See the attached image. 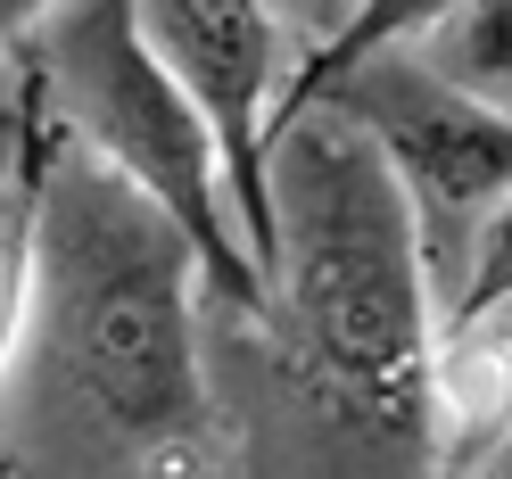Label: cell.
Here are the masks:
<instances>
[{
  "label": "cell",
  "mask_w": 512,
  "mask_h": 479,
  "mask_svg": "<svg viewBox=\"0 0 512 479\" xmlns=\"http://www.w3.org/2000/svg\"><path fill=\"white\" fill-rule=\"evenodd\" d=\"M190 240L67 124L42 166L17 356L67 389L141 479H223L232 438L190 331Z\"/></svg>",
  "instance_id": "obj_1"
},
{
  "label": "cell",
  "mask_w": 512,
  "mask_h": 479,
  "mask_svg": "<svg viewBox=\"0 0 512 479\" xmlns=\"http://www.w3.org/2000/svg\"><path fill=\"white\" fill-rule=\"evenodd\" d=\"M273 339L298 356L306 389L356 430L413 446L430 430L438 298L413 207L339 108L298 116L273 141Z\"/></svg>",
  "instance_id": "obj_2"
},
{
  "label": "cell",
  "mask_w": 512,
  "mask_h": 479,
  "mask_svg": "<svg viewBox=\"0 0 512 479\" xmlns=\"http://www.w3.org/2000/svg\"><path fill=\"white\" fill-rule=\"evenodd\" d=\"M34 50H42L58 124H67L83 149H100L108 166L190 240L199 281L240 314V323L273 331V281L256 273L240 223H232V207H223L215 133H207V116L190 108V91L149 58L141 9H124V0L50 9Z\"/></svg>",
  "instance_id": "obj_3"
},
{
  "label": "cell",
  "mask_w": 512,
  "mask_h": 479,
  "mask_svg": "<svg viewBox=\"0 0 512 479\" xmlns=\"http://www.w3.org/2000/svg\"><path fill=\"white\" fill-rule=\"evenodd\" d=\"M323 108H339L389 157V174L413 207V232H422V265H430V298L446 331V314L471 281V248L488 232V215L512 199V124L471 108L463 91H446L413 58V42H389L380 58H364Z\"/></svg>",
  "instance_id": "obj_4"
},
{
  "label": "cell",
  "mask_w": 512,
  "mask_h": 479,
  "mask_svg": "<svg viewBox=\"0 0 512 479\" xmlns=\"http://www.w3.org/2000/svg\"><path fill=\"white\" fill-rule=\"evenodd\" d=\"M273 9L256 0H149L141 9V42L166 67L190 108L207 116L215 157H223V190H232V223L248 240L256 273H281V223H273V149H265V116H273Z\"/></svg>",
  "instance_id": "obj_5"
},
{
  "label": "cell",
  "mask_w": 512,
  "mask_h": 479,
  "mask_svg": "<svg viewBox=\"0 0 512 479\" xmlns=\"http://www.w3.org/2000/svg\"><path fill=\"white\" fill-rule=\"evenodd\" d=\"M430 422H438V479H463L512 446V314L438 339Z\"/></svg>",
  "instance_id": "obj_6"
},
{
  "label": "cell",
  "mask_w": 512,
  "mask_h": 479,
  "mask_svg": "<svg viewBox=\"0 0 512 479\" xmlns=\"http://www.w3.org/2000/svg\"><path fill=\"white\" fill-rule=\"evenodd\" d=\"M17 157L0 166V380L17 364V339H25V290H34V215H42V166H50V141H58V108H50V75H42V50L25 42L17 58ZM0 479H9V455H0Z\"/></svg>",
  "instance_id": "obj_7"
},
{
  "label": "cell",
  "mask_w": 512,
  "mask_h": 479,
  "mask_svg": "<svg viewBox=\"0 0 512 479\" xmlns=\"http://www.w3.org/2000/svg\"><path fill=\"white\" fill-rule=\"evenodd\" d=\"M413 58L463 91L471 108H488L512 124V0H471V9H438L422 34H413Z\"/></svg>",
  "instance_id": "obj_8"
},
{
  "label": "cell",
  "mask_w": 512,
  "mask_h": 479,
  "mask_svg": "<svg viewBox=\"0 0 512 479\" xmlns=\"http://www.w3.org/2000/svg\"><path fill=\"white\" fill-rule=\"evenodd\" d=\"M496 314H512V199L488 215V232H479V248H471V281H463L455 314H446V331L496 323ZM446 331H438V339H446Z\"/></svg>",
  "instance_id": "obj_9"
},
{
  "label": "cell",
  "mask_w": 512,
  "mask_h": 479,
  "mask_svg": "<svg viewBox=\"0 0 512 479\" xmlns=\"http://www.w3.org/2000/svg\"><path fill=\"white\" fill-rule=\"evenodd\" d=\"M42 17H50V9H34V0H0V58H17L25 42H34Z\"/></svg>",
  "instance_id": "obj_10"
}]
</instances>
